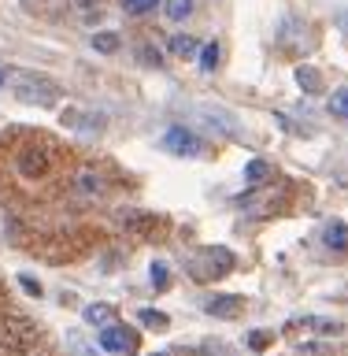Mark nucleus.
Masks as SVG:
<instances>
[{
    "label": "nucleus",
    "instance_id": "obj_1",
    "mask_svg": "<svg viewBox=\"0 0 348 356\" xmlns=\"http://www.w3.org/2000/svg\"><path fill=\"white\" fill-rule=\"evenodd\" d=\"M8 82H11V93H15L19 100H26V104H56V100H60V86H56L49 74L15 71Z\"/></svg>",
    "mask_w": 348,
    "mask_h": 356
},
{
    "label": "nucleus",
    "instance_id": "obj_2",
    "mask_svg": "<svg viewBox=\"0 0 348 356\" xmlns=\"http://www.w3.org/2000/svg\"><path fill=\"white\" fill-rule=\"evenodd\" d=\"M233 252L226 249V245H211V249H204L193 260V278L197 282H208V278H222V275H230L233 271Z\"/></svg>",
    "mask_w": 348,
    "mask_h": 356
},
{
    "label": "nucleus",
    "instance_id": "obj_3",
    "mask_svg": "<svg viewBox=\"0 0 348 356\" xmlns=\"http://www.w3.org/2000/svg\"><path fill=\"white\" fill-rule=\"evenodd\" d=\"M15 167H19L22 178H44V175H49V167H52V156H49L44 145H26V149H19Z\"/></svg>",
    "mask_w": 348,
    "mask_h": 356
},
{
    "label": "nucleus",
    "instance_id": "obj_4",
    "mask_svg": "<svg viewBox=\"0 0 348 356\" xmlns=\"http://www.w3.org/2000/svg\"><path fill=\"white\" fill-rule=\"evenodd\" d=\"M163 149L174 152V156H200L204 152V141H200L189 127H171L163 134Z\"/></svg>",
    "mask_w": 348,
    "mask_h": 356
},
{
    "label": "nucleus",
    "instance_id": "obj_5",
    "mask_svg": "<svg viewBox=\"0 0 348 356\" xmlns=\"http://www.w3.org/2000/svg\"><path fill=\"white\" fill-rule=\"evenodd\" d=\"M100 349H108V353H133V349H138V334L126 330V327H115V323H108V327L100 330Z\"/></svg>",
    "mask_w": 348,
    "mask_h": 356
},
{
    "label": "nucleus",
    "instance_id": "obj_6",
    "mask_svg": "<svg viewBox=\"0 0 348 356\" xmlns=\"http://www.w3.org/2000/svg\"><path fill=\"white\" fill-rule=\"evenodd\" d=\"M204 312H208V316H215V319H238L245 312V297H238V293L211 297V300H204Z\"/></svg>",
    "mask_w": 348,
    "mask_h": 356
},
{
    "label": "nucleus",
    "instance_id": "obj_7",
    "mask_svg": "<svg viewBox=\"0 0 348 356\" xmlns=\"http://www.w3.org/2000/svg\"><path fill=\"white\" fill-rule=\"evenodd\" d=\"M71 186H74L78 197H100V193H104V175H100L97 167H78L74 178H71Z\"/></svg>",
    "mask_w": 348,
    "mask_h": 356
},
{
    "label": "nucleus",
    "instance_id": "obj_8",
    "mask_svg": "<svg viewBox=\"0 0 348 356\" xmlns=\"http://www.w3.org/2000/svg\"><path fill=\"white\" fill-rule=\"evenodd\" d=\"M156 219L152 211H126L122 216V227H126V234H133V238H149V234L156 230Z\"/></svg>",
    "mask_w": 348,
    "mask_h": 356
},
{
    "label": "nucleus",
    "instance_id": "obj_9",
    "mask_svg": "<svg viewBox=\"0 0 348 356\" xmlns=\"http://www.w3.org/2000/svg\"><path fill=\"white\" fill-rule=\"evenodd\" d=\"M4 327H8V341H15L19 349H26V345H30L33 338H38V330H33V323L19 319V316H11V319L4 323Z\"/></svg>",
    "mask_w": 348,
    "mask_h": 356
},
{
    "label": "nucleus",
    "instance_id": "obj_10",
    "mask_svg": "<svg viewBox=\"0 0 348 356\" xmlns=\"http://www.w3.org/2000/svg\"><path fill=\"white\" fill-rule=\"evenodd\" d=\"M200 119H204L211 130H222V134H233V127H238V119L222 108H200Z\"/></svg>",
    "mask_w": 348,
    "mask_h": 356
},
{
    "label": "nucleus",
    "instance_id": "obj_11",
    "mask_svg": "<svg viewBox=\"0 0 348 356\" xmlns=\"http://www.w3.org/2000/svg\"><path fill=\"white\" fill-rule=\"evenodd\" d=\"M293 78H297V86H300V89H304V93H308V97H319V93H322V74L315 71V67H308V63H300Z\"/></svg>",
    "mask_w": 348,
    "mask_h": 356
},
{
    "label": "nucleus",
    "instance_id": "obj_12",
    "mask_svg": "<svg viewBox=\"0 0 348 356\" xmlns=\"http://www.w3.org/2000/svg\"><path fill=\"white\" fill-rule=\"evenodd\" d=\"M322 245L333 252H345L348 249V227L345 222H326V227H322Z\"/></svg>",
    "mask_w": 348,
    "mask_h": 356
},
{
    "label": "nucleus",
    "instance_id": "obj_13",
    "mask_svg": "<svg viewBox=\"0 0 348 356\" xmlns=\"http://www.w3.org/2000/svg\"><path fill=\"white\" fill-rule=\"evenodd\" d=\"M63 122H67V127H78V130H100V122H104V115H93V111L67 108V111H63Z\"/></svg>",
    "mask_w": 348,
    "mask_h": 356
},
{
    "label": "nucleus",
    "instance_id": "obj_14",
    "mask_svg": "<svg viewBox=\"0 0 348 356\" xmlns=\"http://www.w3.org/2000/svg\"><path fill=\"white\" fill-rule=\"evenodd\" d=\"M63 8H67V0H26V11L41 19H60Z\"/></svg>",
    "mask_w": 348,
    "mask_h": 356
},
{
    "label": "nucleus",
    "instance_id": "obj_15",
    "mask_svg": "<svg viewBox=\"0 0 348 356\" xmlns=\"http://www.w3.org/2000/svg\"><path fill=\"white\" fill-rule=\"evenodd\" d=\"M171 52L182 56V60H189V56L200 52V44H197V38H189V33H174V38H171Z\"/></svg>",
    "mask_w": 348,
    "mask_h": 356
},
{
    "label": "nucleus",
    "instance_id": "obj_16",
    "mask_svg": "<svg viewBox=\"0 0 348 356\" xmlns=\"http://www.w3.org/2000/svg\"><path fill=\"white\" fill-rule=\"evenodd\" d=\"M278 38H282V44H297L300 38H308V26H304V22H297V19H285L282 30H278Z\"/></svg>",
    "mask_w": 348,
    "mask_h": 356
},
{
    "label": "nucleus",
    "instance_id": "obj_17",
    "mask_svg": "<svg viewBox=\"0 0 348 356\" xmlns=\"http://www.w3.org/2000/svg\"><path fill=\"white\" fill-rule=\"evenodd\" d=\"M163 11L171 22H182V19L193 15V0H163Z\"/></svg>",
    "mask_w": 348,
    "mask_h": 356
},
{
    "label": "nucleus",
    "instance_id": "obj_18",
    "mask_svg": "<svg viewBox=\"0 0 348 356\" xmlns=\"http://www.w3.org/2000/svg\"><path fill=\"white\" fill-rule=\"evenodd\" d=\"M93 49L104 52V56L119 52V33H115V30H100V33H93Z\"/></svg>",
    "mask_w": 348,
    "mask_h": 356
},
{
    "label": "nucleus",
    "instance_id": "obj_19",
    "mask_svg": "<svg viewBox=\"0 0 348 356\" xmlns=\"http://www.w3.org/2000/svg\"><path fill=\"white\" fill-rule=\"evenodd\" d=\"M82 316H85V323H93V327H108L115 312H111V305H89Z\"/></svg>",
    "mask_w": 348,
    "mask_h": 356
},
{
    "label": "nucleus",
    "instance_id": "obj_20",
    "mask_svg": "<svg viewBox=\"0 0 348 356\" xmlns=\"http://www.w3.org/2000/svg\"><path fill=\"white\" fill-rule=\"evenodd\" d=\"M138 319L144 323V327H152V330H163L167 323H171V319H167V312H156V308H141Z\"/></svg>",
    "mask_w": 348,
    "mask_h": 356
},
{
    "label": "nucleus",
    "instance_id": "obj_21",
    "mask_svg": "<svg viewBox=\"0 0 348 356\" xmlns=\"http://www.w3.org/2000/svg\"><path fill=\"white\" fill-rule=\"evenodd\" d=\"M267 175H271V163L267 160H249L245 163V178H249V182H263Z\"/></svg>",
    "mask_w": 348,
    "mask_h": 356
},
{
    "label": "nucleus",
    "instance_id": "obj_22",
    "mask_svg": "<svg viewBox=\"0 0 348 356\" xmlns=\"http://www.w3.org/2000/svg\"><path fill=\"white\" fill-rule=\"evenodd\" d=\"M197 56H200V67H204V71H215L222 52H219V44H204V49H200Z\"/></svg>",
    "mask_w": 348,
    "mask_h": 356
},
{
    "label": "nucleus",
    "instance_id": "obj_23",
    "mask_svg": "<svg viewBox=\"0 0 348 356\" xmlns=\"http://www.w3.org/2000/svg\"><path fill=\"white\" fill-rule=\"evenodd\" d=\"M304 327L319 330V334H341V330H345L338 319H304Z\"/></svg>",
    "mask_w": 348,
    "mask_h": 356
},
{
    "label": "nucleus",
    "instance_id": "obj_24",
    "mask_svg": "<svg viewBox=\"0 0 348 356\" xmlns=\"http://www.w3.org/2000/svg\"><path fill=\"white\" fill-rule=\"evenodd\" d=\"M330 111H333V115H341V119H348V89H333Z\"/></svg>",
    "mask_w": 348,
    "mask_h": 356
},
{
    "label": "nucleus",
    "instance_id": "obj_25",
    "mask_svg": "<svg viewBox=\"0 0 348 356\" xmlns=\"http://www.w3.org/2000/svg\"><path fill=\"white\" fill-rule=\"evenodd\" d=\"M122 8H126L130 15H144V11L156 8V0H122Z\"/></svg>",
    "mask_w": 348,
    "mask_h": 356
},
{
    "label": "nucleus",
    "instance_id": "obj_26",
    "mask_svg": "<svg viewBox=\"0 0 348 356\" xmlns=\"http://www.w3.org/2000/svg\"><path fill=\"white\" fill-rule=\"evenodd\" d=\"M149 278H152V286H156V289H163V286H167V264H152Z\"/></svg>",
    "mask_w": 348,
    "mask_h": 356
},
{
    "label": "nucleus",
    "instance_id": "obj_27",
    "mask_svg": "<svg viewBox=\"0 0 348 356\" xmlns=\"http://www.w3.org/2000/svg\"><path fill=\"white\" fill-rule=\"evenodd\" d=\"M19 286L26 289L30 297H41V282H38V278H30V275H19Z\"/></svg>",
    "mask_w": 348,
    "mask_h": 356
},
{
    "label": "nucleus",
    "instance_id": "obj_28",
    "mask_svg": "<svg viewBox=\"0 0 348 356\" xmlns=\"http://www.w3.org/2000/svg\"><path fill=\"white\" fill-rule=\"evenodd\" d=\"M249 345H252V349H267V345H271V334H267V330H256L252 338H249Z\"/></svg>",
    "mask_w": 348,
    "mask_h": 356
},
{
    "label": "nucleus",
    "instance_id": "obj_29",
    "mask_svg": "<svg viewBox=\"0 0 348 356\" xmlns=\"http://www.w3.org/2000/svg\"><path fill=\"white\" fill-rule=\"evenodd\" d=\"M138 60H141V63H149V67H160V52H156V49H141V52H138Z\"/></svg>",
    "mask_w": 348,
    "mask_h": 356
},
{
    "label": "nucleus",
    "instance_id": "obj_30",
    "mask_svg": "<svg viewBox=\"0 0 348 356\" xmlns=\"http://www.w3.org/2000/svg\"><path fill=\"white\" fill-rule=\"evenodd\" d=\"M333 22H338V26H341V33L348 38V8H341L338 15H333Z\"/></svg>",
    "mask_w": 348,
    "mask_h": 356
},
{
    "label": "nucleus",
    "instance_id": "obj_31",
    "mask_svg": "<svg viewBox=\"0 0 348 356\" xmlns=\"http://www.w3.org/2000/svg\"><path fill=\"white\" fill-rule=\"evenodd\" d=\"M74 8H82V11H93V8H97V0H74Z\"/></svg>",
    "mask_w": 348,
    "mask_h": 356
},
{
    "label": "nucleus",
    "instance_id": "obj_32",
    "mask_svg": "<svg viewBox=\"0 0 348 356\" xmlns=\"http://www.w3.org/2000/svg\"><path fill=\"white\" fill-rule=\"evenodd\" d=\"M0 82H4V71H0Z\"/></svg>",
    "mask_w": 348,
    "mask_h": 356
},
{
    "label": "nucleus",
    "instance_id": "obj_33",
    "mask_svg": "<svg viewBox=\"0 0 348 356\" xmlns=\"http://www.w3.org/2000/svg\"><path fill=\"white\" fill-rule=\"evenodd\" d=\"M156 356H167V353H156Z\"/></svg>",
    "mask_w": 348,
    "mask_h": 356
}]
</instances>
